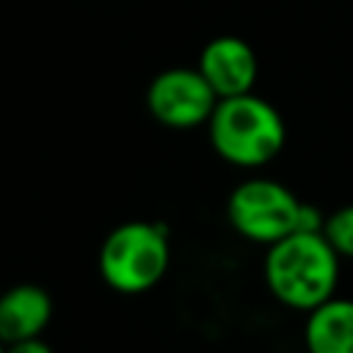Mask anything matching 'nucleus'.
I'll list each match as a JSON object with an SVG mask.
<instances>
[{
	"label": "nucleus",
	"instance_id": "obj_4",
	"mask_svg": "<svg viewBox=\"0 0 353 353\" xmlns=\"http://www.w3.org/2000/svg\"><path fill=\"white\" fill-rule=\"evenodd\" d=\"M97 262L110 290L124 295L146 292L168 273V232L152 221H124L105 234Z\"/></svg>",
	"mask_w": 353,
	"mask_h": 353
},
{
	"label": "nucleus",
	"instance_id": "obj_6",
	"mask_svg": "<svg viewBox=\"0 0 353 353\" xmlns=\"http://www.w3.org/2000/svg\"><path fill=\"white\" fill-rule=\"evenodd\" d=\"M196 69L210 83L215 97L226 99V97H240V94L254 91V83L259 74V61H256L254 47L245 39L223 33V36L210 39L201 47Z\"/></svg>",
	"mask_w": 353,
	"mask_h": 353
},
{
	"label": "nucleus",
	"instance_id": "obj_5",
	"mask_svg": "<svg viewBox=\"0 0 353 353\" xmlns=\"http://www.w3.org/2000/svg\"><path fill=\"white\" fill-rule=\"evenodd\" d=\"M215 105L218 97L196 66L163 69L146 88V108L152 119L171 130H193L207 124Z\"/></svg>",
	"mask_w": 353,
	"mask_h": 353
},
{
	"label": "nucleus",
	"instance_id": "obj_10",
	"mask_svg": "<svg viewBox=\"0 0 353 353\" xmlns=\"http://www.w3.org/2000/svg\"><path fill=\"white\" fill-rule=\"evenodd\" d=\"M6 353H55V350L41 336H33V339H22V342L6 345Z\"/></svg>",
	"mask_w": 353,
	"mask_h": 353
},
{
	"label": "nucleus",
	"instance_id": "obj_7",
	"mask_svg": "<svg viewBox=\"0 0 353 353\" xmlns=\"http://www.w3.org/2000/svg\"><path fill=\"white\" fill-rule=\"evenodd\" d=\"M52 320V298L41 284L22 281L0 292V339L6 345L41 336Z\"/></svg>",
	"mask_w": 353,
	"mask_h": 353
},
{
	"label": "nucleus",
	"instance_id": "obj_2",
	"mask_svg": "<svg viewBox=\"0 0 353 353\" xmlns=\"http://www.w3.org/2000/svg\"><path fill=\"white\" fill-rule=\"evenodd\" d=\"M207 132L218 157L240 168L268 165L279 157L287 141L281 113L254 91L218 99L207 121Z\"/></svg>",
	"mask_w": 353,
	"mask_h": 353
},
{
	"label": "nucleus",
	"instance_id": "obj_3",
	"mask_svg": "<svg viewBox=\"0 0 353 353\" xmlns=\"http://www.w3.org/2000/svg\"><path fill=\"white\" fill-rule=\"evenodd\" d=\"M226 218L240 237L262 245H270L298 229H323V215H317L314 207L303 204L287 185L268 176L240 182L229 193Z\"/></svg>",
	"mask_w": 353,
	"mask_h": 353
},
{
	"label": "nucleus",
	"instance_id": "obj_1",
	"mask_svg": "<svg viewBox=\"0 0 353 353\" xmlns=\"http://www.w3.org/2000/svg\"><path fill=\"white\" fill-rule=\"evenodd\" d=\"M339 254L331 248L323 232L298 229L268 245L265 254V284L270 295L301 312H312L336 295Z\"/></svg>",
	"mask_w": 353,
	"mask_h": 353
},
{
	"label": "nucleus",
	"instance_id": "obj_11",
	"mask_svg": "<svg viewBox=\"0 0 353 353\" xmlns=\"http://www.w3.org/2000/svg\"><path fill=\"white\" fill-rule=\"evenodd\" d=\"M0 353H6V342L3 339H0Z\"/></svg>",
	"mask_w": 353,
	"mask_h": 353
},
{
	"label": "nucleus",
	"instance_id": "obj_8",
	"mask_svg": "<svg viewBox=\"0 0 353 353\" xmlns=\"http://www.w3.org/2000/svg\"><path fill=\"white\" fill-rule=\"evenodd\" d=\"M306 350L309 353H353V301L328 298L325 303L306 312Z\"/></svg>",
	"mask_w": 353,
	"mask_h": 353
},
{
	"label": "nucleus",
	"instance_id": "obj_9",
	"mask_svg": "<svg viewBox=\"0 0 353 353\" xmlns=\"http://www.w3.org/2000/svg\"><path fill=\"white\" fill-rule=\"evenodd\" d=\"M320 232L339 254V259H353V204H342L334 212H328L323 218Z\"/></svg>",
	"mask_w": 353,
	"mask_h": 353
}]
</instances>
